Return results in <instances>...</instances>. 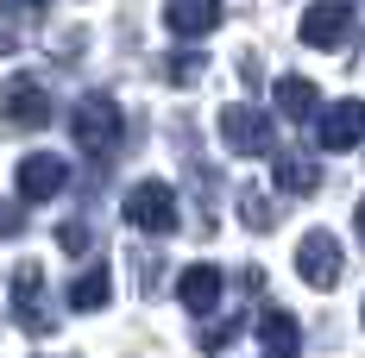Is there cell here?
Returning a JSON list of instances; mask_svg holds the SVG:
<instances>
[{
  "label": "cell",
  "instance_id": "obj_1",
  "mask_svg": "<svg viewBox=\"0 0 365 358\" xmlns=\"http://www.w3.org/2000/svg\"><path fill=\"white\" fill-rule=\"evenodd\" d=\"M70 139L88 164H108L113 151L126 144V113H120V101H113L108 88H88L70 107Z\"/></svg>",
  "mask_w": 365,
  "mask_h": 358
},
{
  "label": "cell",
  "instance_id": "obj_2",
  "mask_svg": "<svg viewBox=\"0 0 365 358\" xmlns=\"http://www.w3.org/2000/svg\"><path fill=\"white\" fill-rule=\"evenodd\" d=\"M120 214H126V226H139V233H151V239H164V233H177V189L164 177H139L133 189H126V201H120Z\"/></svg>",
  "mask_w": 365,
  "mask_h": 358
},
{
  "label": "cell",
  "instance_id": "obj_3",
  "mask_svg": "<svg viewBox=\"0 0 365 358\" xmlns=\"http://www.w3.org/2000/svg\"><path fill=\"white\" fill-rule=\"evenodd\" d=\"M220 144L233 157H277V126H271V113L233 101V107H220Z\"/></svg>",
  "mask_w": 365,
  "mask_h": 358
},
{
  "label": "cell",
  "instance_id": "obj_4",
  "mask_svg": "<svg viewBox=\"0 0 365 358\" xmlns=\"http://www.w3.org/2000/svg\"><path fill=\"white\" fill-rule=\"evenodd\" d=\"M13 321L26 327L32 339H44V333L57 327L51 302H44V264H38V258H19V264H13Z\"/></svg>",
  "mask_w": 365,
  "mask_h": 358
},
{
  "label": "cell",
  "instance_id": "obj_5",
  "mask_svg": "<svg viewBox=\"0 0 365 358\" xmlns=\"http://www.w3.org/2000/svg\"><path fill=\"white\" fill-rule=\"evenodd\" d=\"M0 120H6L13 132L51 126V88H44L38 75H6V82H0Z\"/></svg>",
  "mask_w": 365,
  "mask_h": 358
},
{
  "label": "cell",
  "instance_id": "obj_6",
  "mask_svg": "<svg viewBox=\"0 0 365 358\" xmlns=\"http://www.w3.org/2000/svg\"><path fill=\"white\" fill-rule=\"evenodd\" d=\"M296 277L309 289H334L340 283V239H334L328 226H309V233L296 239Z\"/></svg>",
  "mask_w": 365,
  "mask_h": 358
},
{
  "label": "cell",
  "instance_id": "obj_7",
  "mask_svg": "<svg viewBox=\"0 0 365 358\" xmlns=\"http://www.w3.org/2000/svg\"><path fill=\"white\" fill-rule=\"evenodd\" d=\"M296 38H302L309 51H340V44L353 38V0H315V6L302 13Z\"/></svg>",
  "mask_w": 365,
  "mask_h": 358
},
{
  "label": "cell",
  "instance_id": "obj_8",
  "mask_svg": "<svg viewBox=\"0 0 365 358\" xmlns=\"http://www.w3.org/2000/svg\"><path fill=\"white\" fill-rule=\"evenodd\" d=\"M70 189V164L51 157V151H32L19 157V201H57Z\"/></svg>",
  "mask_w": 365,
  "mask_h": 358
},
{
  "label": "cell",
  "instance_id": "obj_9",
  "mask_svg": "<svg viewBox=\"0 0 365 358\" xmlns=\"http://www.w3.org/2000/svg\"><path fill=\"white\" fill-rule=\"evenodd\" d=\"M359 139H365V101H334V107H322V120H315V144L322 151H353Z\"/></svg>",
  "mask_w": 365,
  "mask_h": 358
},
{
  "label": "cell",
  "instance_id": "obj_10",
  "mask_svg": "<svg viewBox=\"0 0 365 358\" xmlns=\"http://www.w3.org/2000/svg\"><path fill=\"white\" fill-rule=\"evenodd\" d=\"M220 19H227V6H220V0H170V6H164L170 38H208Z\"/></svg>",
  "mask_w": 365,
  "mask_h": 358
},
{
  "label": "cell",
  "instance_id": "obj_11",
  "mask_svg": "<svg viewBox=\"0 0 365 358\" xmlns=\"http://www.w3.org/2000/svg\"><path fill=\"white\" fill-rule=\"evenodd\" d=\"M220 289H227V277H220L215 264H189V270L177 277V302L189 308V315H215Z\"/></svg>",
  "mask_w": 365,
  "mask_h": 358
},
{
  "label": "cell",
  "instance_id": "obj_12",
  "mask_svg": "<svg viewBox=\"0 0 365 358\" xmlns=\"http://www.w3.org/2000/svg\"><path fill=\"white\" fill-rule=\"evenodd\" d=\"M258 346L264 358H302V327L284 308H258Z\"/></svg>",
  "mask_w": 365,
  "mask_h": 358
},
{
  "label": "cell",
  "instance_id": "obj_13",
  "mask_svg": "<svg viewBox=\"0 0 365 358\" xmlns=\"http://www.w3.org/2000/svg\"><path fill=\"white\" fill-rule=\"evenodd\" d=\"M271 177H277V189L296 195V201H309V195L322 189V170H315L309 151H277V157H271Z\"/></svg>",
  "mask_w": 365,
  "mask_h": 358
},
{
  "label": "cell",
  "instance_id": "obj_14",
  "mask_svg": "<svg viewBox=\"0 0 365 358\" xmlns=\"http://www.w3.org/2000/svg\"><path fill=\"white\" fill-rule=\"evenodd\" d=\"M63 302H70L76 315H101L113 302V277H108V264H88L82 277H70V289H63Z\"/></svg>",
  "mask_w": 365,
  "mask_h": 358
},
{
  "label": "cell",
  "instance_id": "obj_15",
  "mask_svg": "<svg viewBox=\"0 0 365 358\" xmlns=\"http://www.w3.org/2000/svg\"><path fill=\"white\" fill-rule=\"evenodd\" d=\"M277 113L284 120H322V95H315V82L309 75H277Z\"/></svg>",
  "mask_w": 365,
  "mask_h": 358
},
{
  "label": "cell",
  "instance_id": "obj_16",
  "mask_svg": "<svg viewBox=\"0 0 365 358\" xmlns=\"http://www.w3.org/2000/svg\"><path fill=\"white\" fill-rule=\"evenodd\" d=\"M233 208H240V220L252 226V233H271L277 226V201L258 189V182H240V195H233Z\"/></svg>",
  "mask_w": 365,
  "mask_h": 358
},
{
  "label": "cell",
  "instance_id": "obj_17",
  "mask_svg": "<svg viewBox=\"0 0 365 358\" xmlns=\"http://www.w3.org/2000/svg\"><path fill=\"white\" fill-rule=\"evenodd\" d=\"M202 75H208V57H202V51H170V57H164V82H170V88H195Z\"/></svg>",
  "mask_w": 365,
  "mask_h": 358
},
{
  "label": "cell",
  "instance_id": "obj_18",
  "mask_svg": "<svg viewBox=\"0 0 365 358\" xmlns=\"http://www.w3.org/2000/svg\"><path fill=\"white\" fill-rule=\"evenodd\" d=\"M0 19H6L19 38H26L32 26H44V0H0Z\"/></svg>",
  "mask_w": 365,
  "mask_h": 358
},
{
  "label": "cell",
  "instance_id": "obj_19",
  "mask_svg": "<svg viewBox=\"0 0 365 358\" xmlns=\"http://www.w3.org/2000/svg\"><path fill=\"white\" fill-rule=\"evenodd\" d=\"M57 246L70 251V258H88V251H95V226H88V220H63V226H57Z\"/></svg>",
  "mask_w": 365,
  "mask_h": 358
},
{
  "label": "cell",
  "instance_id": "obj_20",
  "mask_svg": "<svg viewBox=\"0 0 365 358\" xmlns=\"http://www.w3.org/2000/svg\"><path fill=\"white\" fill-rule=\"evenodd\" d=\"M26 226V201H0V239H13Z\"/></svg>",
  "mask_w": 365,
  "mask_h": 358
},
{
  "label": "cell",
  "instance_id": "obj_21",
  "mask_svg": "<svg viewBox=\"0 0 365 358\" xmlns=\"http://www.w3.org/2000/svg\"><path fill=\"white\" fill-rule=\"evenodd\" d=\"M19 44H26V38L13 32V26H6V19H0V57H13V51H19Z\"/></svg>",
  "mask_w": 365,
  "mask_h": 358
},
{
  "label": "cell",
  "instance_id": "obj_22",
  "mask_svg": "<svg viewBox=\"0 0 365 358\" xmlns=\"http://www.w3.org/2000/svg\"><path fill=\"white\" fill-rule=\"evenodd\" d=\"M353 226H359V246H365V201L353 208Z\"/></svg>",
  "mask_w": 365,
  "mask_h": 358
},
{
  "label": "cell",
  "instance_id": "obj_23",
  "mask_svg": "<svg viewBox=\"0 0 365 358\" xmlns=\"http://www.w3.org/2000/svg\"><path fill=\"white\" fill-rule=\"evenodd\" d=\"M359 321H365V308H359Z\"/></svg>",
  "mask_w": 365,
  "mask_h": 358
}]
</instances>
